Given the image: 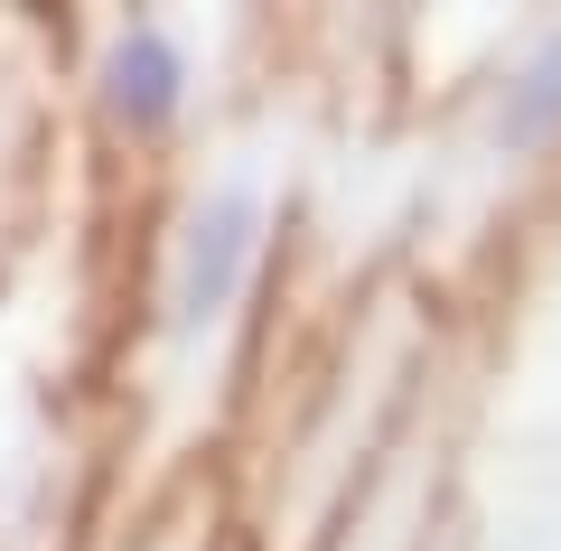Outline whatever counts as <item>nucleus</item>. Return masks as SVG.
Instances as JSON below:
<instances>
[{"label":"nucleus","instance_id":"3","mask_svg":"<svg viewBox=\"0 0 561 551\" xmlns=\"http://www.w3.org/2000/svg\"><path fill=\"white\" fill-rule=\"evenodd\" d=\"M552 122H561V47L534 66V76H524V94L505 103V140H542Z\"/></svg>","mask_w":561,"mask_h":551},{"label":"nucleus","instance_id":"1","mask_svg":"<svg viewBox=\"0 0 561 551\" xmlns=\"http://www.w3.org/2000/svg\"><path fill=\"white\" fill-rule=\"evenodd\" d=\"M243 225H253V206H234L225 197L216 216H197V234H187V272H179V309L187 318H206V309H225V290H234V272H243Z\"/></svg>","mask_w":561,"mask_h":551},{"label":"nucleus","instance_id":"2","mask_svg":"<svg viewBox=\"0 0 561 551\" xmlns=\"http://www.w3.org/2000/svg\"><path fill=\"white\" fill-rule=\"evenodd\" d=\"M169 103H179V57H169L150 28H131V38L113 47V113L131 122V131H160Z\"/></svg>","mask_w":561,"mask_h":551}]
</instances>
